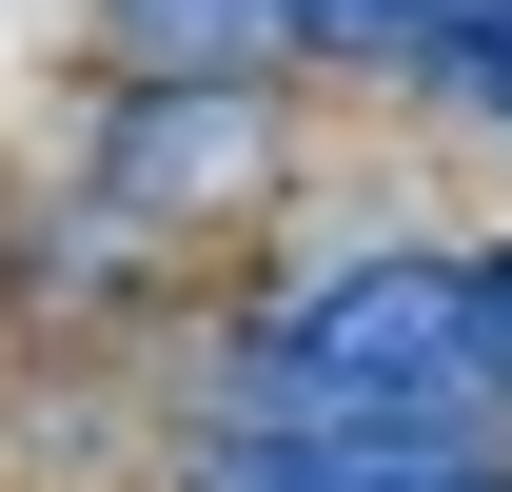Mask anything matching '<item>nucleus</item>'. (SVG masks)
I'll list each match as a JSON object with an SVG mask.
<instances>
[{"label": "nucleus", "instance_id": "nucleus-5", "mask_svg": "<svg viewBox=\"0 0 512 492\" xmlns=\"http://www.w3.org/2000/svg\"><path fill=\"white\" fill-rule=\"evenodd\" d=\"M99 40H119L138 79H256L276 0H99Z\"/></svg>", "mask_w": 512, "mask_h": 492}, {"label": "nucleus", "instance_id": "nucleus-1", "mask_svg": "<svg viewBox=\"0 0 512 492\" xmlns=\"http://www.w3.org/2000/svg\"><path fill=\"white\" fill-rule=\"evenodd\" d=\"M237 414L276 433H355V453H493V315L453 237H375L256 335Z\"/></svg>", "mask_w": 512, "mask_h": 492}, {"label": "nucleus", "instance_id": "nucleus-7", "mask_svg": "<svg viewBox=\"0 0 512 492\" xmlns=\"http://www.w3.org/2000/svg\"><path fill=\"white\" fill-rule=\"evenodd\" d=\"M473 315H493V414H512V256H473Z\"/></svg>", "mask_w": 512, "mask_h": 492}, {"label": "nucleus", "instance_id": "nucleus-6", "mask_svg": "<svg viewBox=\"0 0 512 492\" xmlns=\"http://www.w3.org/2000/svg\"><path fill=\"white\" fill-rule=\"evenodd\" d=\"M453 99H473V119L512 138V20H493V40H473V79H453Z\"/></svg>", "mask_w": 512, "mask_h": 492}, {"label": "nucleus", "instance_id": "nucleus-3", "mask_svg": "<svg viewBox=\"0 0 512 492\" xmlns=\"http://www.w3.org/2000/svg\"><path fill=\"white\" fill-rule=\"evenodd\" d=\"M512 0H276V40L296 60H355V79H473Z\"/></svg>", "mask_w": 512, "mask_h": 492}, {"label": "nucleus", "instance_id": "nucleus-8", "mask_svg": "<svg viewBox=\"0 0 512 492\" xmlns=\"http://www.w3.org/2000/svg\"><path fill=\"white\" fill-rule=\"evenodd\" d=\"M394 492H512V453H434V473H394Z\"/></svg>", "mask_w": 512, "mask_h": 492}, {"label": "nucleus", "instance_id": "nucleus-2", "mask_svg": "<svg viewBox=\"0 0 512 492\" xmlns=\"http://www.w3.org/2000/svg\"><path fill=\"white\" fill-rule=\"evenodd\" d=\"M276 178V99L256 79H138L99 99V217H217Z\"/></svg>", "mask_w": 512, "mask_h": 492}, {"label": "nucleus", "instance_id": "nucleus-4", "mask_svg": "<svg viewBox=\"0 0 512 492\" xmlns=\"http://www.w3.org/2000/svg\"><path fill=\"white\" fill-rule=\"evenodd\" d=\"M394 473H434V453H355V433H276V414H217L178 453V492H394Z\"/></svg>", "mask_w": 512, "mask_h": 492}]
</instances>
